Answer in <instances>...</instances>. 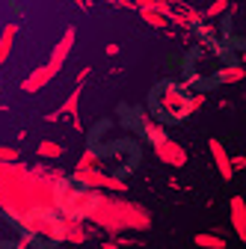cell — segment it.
I'll use <instances>...</instances> for the list:
<instances>
[{
	"instance_id": "cell-1",
	"label": "cell",
	"mask_w": 246,
	"mask_h": 249,
	"mask_svg": "<svg viewBox=\"0 0 246 249\" xmlns=\"http://www.w3.org/2000/svg\"><path fill=\"white\" fill-rule=\"evenodd\" d=\"M59 169L27 166V163H0V211H6L15 223L27 226L45 213H56V184Z\"/></svg>"
},
{
	"instance_id": "cell-2",
	"label": "cell",
	"mask_w": 246,
	"mask_h": 249,
	"mask_svg": "<svg viewBox=\"0 0 246 249\" xmlns=\"http://www.w3.org/2000/svg\"><path fill=\"white\" fill-rule=\"evenodd\" d=\"M89 223H95L107 237H116V234H125V231H148L151 229V211L140 202H131V199H122V196H107L89 211L86 216Z\"/></svg>"
},
{
	"instance_id": "cell-3",
	"label": "cell",
	"mask_w": 246,
	"mask_h": 249,
	"mask_svg": "<svg viewBox=\"0 0 246 249\" xmlns=\"http://www.w3.org/2000/svg\"><path fill=\"white\" fill-rule=\"evenodd\" d=\"M74 187H83V190H101V193H128V184L122 178H113L101 169H74L69 178Z\"/></svg>"
},
{
	"instance_id": "cell-4",
	"label": "cell",
	"mask_w": 246,
	"mask_h": 249,
	"mask_svg": "<svg viewBox=\"0 0 246 249\" xmlns=\"http://www.w3.org/2000/svg\"><path fill=\"white\" fill-rule=\"evenodd\" d=\"M184 104H187V95L178 89V83H166V86H163V95H160V110H163L169 119L184 122V119H187Z\"/></svg>"
},
{
	"instance_id": "cell-5",
	"label": "cell",
	"mask_w": 246,
	"mask_h": 249,
	"mask_svg": "<svg viewBox=\"0 0 246 249\" xmlns=\"http://www.w3.org/2000/svg\"><path fill=\"white\" fill-rule=\"evenodd\" d=\"M74 42H77V27H74V24H69V27H66V33L59 36V42L53 45V51H51V56H48V66H53V69L63 71V66H66V59H69V53H71Z\"/></svg>"
},
{
	"instance_id": "cell-6",
	"label": "cell",
	"mask_w": 246,
	"mask_h": 249,
	"mask_svg": "<svg viewBox=\"0 0 246 249\" xmlns=\"http://www.w3.org/2000/svg\"><path fill=\"white\" fill-rule=\"evenodd\" d=\"M155 148V154H158V160L160 163H166V166H175V169H181V166H187V151H184V145L181 142H175V140H163V142H158V145H151Z\"/></svg>"
},
{
	"instance_id": "cell-7",
	"label": "cell",
	"mask_w": 246,
	"mask_h": 249,
	"mask_svg": "<svg viewBox=\"0 0 246 249\" xmlns=\"http://www.w3.org/2000/svg\"><path fill=\"white\" fill-rule=\"evenodd\" d=\"M56 74H59V69H53V66H48V62H45V66H39L36 71H30V74H27V80L21 83V92H27V95H33V92H42Z\"/></svg>"
},
{
	"instance_id": "cell-8",
	"label": "cell",
	"mask_w": 246,
	"mask_h": 249,
	"mask_svg": "<svg viewBox=\"0 0 246 249\" xmlns=\"http://www.w3.org/2000/svg\"><path fill=\"white\" fill-rule=\"evenodd\" d=\"M228 213H231V229H234L237 240H246V199L231 196L228 199Z\"/></svg>"
},
{
	"instance_id": "cell-9",
	"label": "cell",
	"mask_w": 246,
	"mask_h": 249,
	"mask_svg": "<svg viewBox=\"0 0 246 249\" xmlns=\"http://www.w3.org/2000/svg\"><path fill=\"white\" fill-rule=\"evenodd\" d=\"M208 148H211V158H213V163H217V169H220L223 181H231V178H234V172H231V163H228V158H231V154L226 151V145H223L220 140H208Z\"/></svg>"
},
{
	"instance_id": "cell-10",
	"label": "cell",
	"mask_w": 246,
	"mask_h": 249,
	"mask_svg": "<svg viewBox=\"0 0 246 249\" xmlns=\"http://www.w3.org/2000/svg\"><path fill=\"white\" fill-rule=\"evenodd\" d=\"M80 98H83V83H74V89H71V95L63 101V107H59L56 113H51L48 116V122H56V119H63V116H77V110H80Z\"/></svg>"
},
{
	"instance_id": "cell-11",
	"label": "cell",
	"mask_w": 246,
	"mask_h": 249,
	"mask_svg": "<svg viewBox=\"0 0 246 249\" xmlns=\"http://www.w3.org/2000/svg\"><path fill=\"white\" fill-rule=\"evenodd\" d=\"M15 36H18V24H3V27H0V66L12 56Z\"/></svg>"
},
{
	"instance_id": "cell-12",
	"label": "cell",
	"mask_w": 246,
	"mask_h": 249,
	"mask_svg": "<svg viewBox=\"0 0 246 249\" xmlns=\"http://www.w3.org/2000/svg\"><path fill=\"white\" fill-rule=\"evenodd\" d=\"M36 154H39L42 160H56V158H63V154H66V148H63V142H56V140H42L39 148H36Z\"/></svg>"
},
{
	"instance_id": "cell-13",
	"label": "cell",
	"mask_w": 246,
	"mask_h": 249,
	"mask_svg": "<svg viewBox=\"0 0 246 249\" xmlns=\"http://www.w3.org/2000/svg\"><path fill=\"white\" fill-rule=\"evenodd\" d=\"M243 66L240 62H231V66H223L220 71H217V83H240L243 80Z\"/></svg>"
},
{
	"instance_id": "cell-14",
	"label": "cell",
	"mask_w": 246,
	"mask_h": 249,
	"mask_svg": "<svg viewBox=\"0 0 246 249\" xmlns=\"http://www.w3.org/2000/svg\"><path fill=\"white\" fill-rule=\"evenodd\" d=\"M199 249H226V237L223 234H213V231H202L193 237Z\"/></svg>"
},
{
	"instance_id": "cell-15",
	"label": "cell",
	"mask_w": 246,
	"mask_h": 249,
	"mask_svg": "<svg viewBox=\"0 0 246 249\" xmlns=\"http://www.w3.org/2000/svg\"><path fill=\"white\" fill-rule=\"evenodd\" d=\"M142 128H145V137H148V142H151V145H158V142H163V140H166V131H163V124L151 122L148 116H142Z\"/></svg>"
},
{
	"instance_id": "cell-16",
	"label": "cell",
	"mask_w": 246,
	"mask_h": 249,
	"mask_svg": "<svg viewBox=\"0 0 246 249\" xmlns=\"http://www.w3.org/2000/svg\"><path fill=\"white\" fill-rule=\"evenodd\" d=\"M140 18H142V21H145L148 27H155V30H166V24H169V21H166L163 15H158V12H155V9H151V6H145V9H140Z\"/></svg>"
},
{
	"instance_id": "cell-17",
	"label": "cell",
	"mask_w": 246,
	"mask_h": 249,
	"mask_svg": "<svg viewBox=\"0 0 246 249\" xmlns=\"http://www.w3.org/2000/svg\"><path fill=\"white\" fill-rule=\"evenodd\" d=\"M74 169H101V158H98V151L86 148V151L80 154V160H77V166H74Z\"/></svg>"
},
{
	"instance_id": "cell-18",
	"label": "cell",
	"mask_w": 246,
	"mask_h": 249,
	"mask_svg": "<svg viewBox=\"0 0 246 249\" xmlns=\"http://www.w3.org/2000/svg\"><path fill=\"white\" fill-rule=\"evenodd\" d=\"M228 3H231V0H213V3L202 12V15H205V21H213V18L226 15V12H228Z\"/></svg>"
},
{
	"instance_id": "cell-19",
	"label": "cell",
	"mask_w": 246,
	"mask_h": 249,
	"mask_svg": "<svg viewBox=\"0 0 246 249\" xmlns=\"http://www.w3.org/2000/svg\"><path fill=\"white\" fill-rule=\"evenodd\" d=\"M86 237H89V229L83 226V220H74L69 229V243H86Z\"/></svg>"
},
{
	"instance_id": "cell-20",
	"label": "cell",
	"mask_w": 246,
	"mask_h": 249,
	"mask_svg": "<svg viewBox=\"0 0 246 249\" xmlns=\"http://www.w3.org/2000/svg\"><path fill=\"white\" fill-rule=\"evenodd\" d=\"M208 101V95L205 92H196V95H187V104H184V110H187V119L193 116V113H199V107Z\"/></svg>"
},
{
	"instance_id": "cell-21",
	"label": "cell",
	"mask_w": 246,
	"mask_h": 249,
	"mask_svg": "<svg viewBox=\"0 0 246 249\" xmlns=\"http://www.w3.org/2000/svg\"><path fill=\"white\" fill-rule=\"evenodd\" d=\"M21 160V151L15 145H0V163H18Z\"/></svg>"
},
{
	"instance_id": "cell-22",
	"label": "cell",
	"mask_w": 246,
	"mask_h": 249,
	"mask_svg": "<svg viewBox=\"0 0 246 249\" xmlns=\"http://www.w3.org/2000/svg\"><path fill=\"white\" fill-rule=\"evenodd\" d=\"M181 15H184V21H187V27H199V24L205 21V15H202L199 9H190V6H187V9H184Z\"/></svg>"
},
{
	"instance_id": "cell-23",
	"label": "cell",
	"mask_w": 246,
	"mask_h": 249,
	"mask_svg": "<svg viewBox=\"0 0 246 249\" xmlns=\"http://www.w3.org/2000/svg\"><path fill=\"white\" fill-rule=\"evenodd\" d=\"M228 163H231V172H234V169L246 166V158H243V154H234V158H228Z\"/></svg>"
},
{
	"instance_id": "cell-24",
	"label": "cell",
	"mask_w": 246,
	"mask_h": 249,
	"mask_svg": "<svg viewBox=\"0 0 246 249\" xmlns=\"http://www.w3.org/2000/svg\"><path fill=\"white\" fill-rule=\"evenodd\" d=\"M131 3H134V9H145V6H155L158 0H131Z\"/></svg>"
},
{
	"instance_id": "cell-25",
	"label": "cell",
	"mask_w": 246,
	"mask_h": 249,
	"mask_svg": "<svg viewBox=\"0 0 246 249\" xmlns=\"http://www.w3.org/2000/svg\"><path fill=\"white\" fill-rule=\"evenodd\" d=\"M107 3H116V6H122V9H134L131 0H107Z\"/></svg>"
},
{
	"instance_id": "cell-26",
	"label": "cell",
	"mask_w": 246,
	"mask_h": 249,
	"mask_svg": "<svg viewBox=\"0 0 246 249\" xmlns=\"http://www.w3.org/2000/svg\"><path fill=\"white\" fill-rule=\"evenodd\" d=\"M104 51H107V56H119V45H116V42H110Z\"/></svg>"
},
{
	"instance_id": "cell-27",
	"label": "cell",
	"mask_w": 246,
	"mask_h": 249,
	"mask_svg": "<svg viewBox=\"0 0 246 249\" xmlns=\"http://www.w3.org/2000/svg\"><path fill=\"white\" fill-rule=\"evenodd\" d=\"M86 77H89V69H80V71H77V80H74V83H83Z\"/></svg>"
},
{
	"instance_id": "cell-28",
	"label": "cell",
	"mask_w": 246,
	"mask_h": 249,
	"mask_svg": "<svg viewBox=\"0 0 246 249\" xmlns=\"http://www.w3.org/2000/svg\"><path fill=\"white\" fill-rule=\"evenodd\" d=\"M71 128H74V131H83V122H80V116H74V119H71Z\"/></svg>"
},
{
	"instance_id": "cell-29",
	"label": "cell",
	"mask_w": 246,
	"mask_h": 249,
	"mask_svg": "<svg viewBox=\"0 0 246 249\" xmlns=\"http://www.w3.org/2000/svg\"><path fill=\"white\" fill-rule=\"evenodd\" d=\"M71 3H77L80 9H89V3H86V0H71Z\"/></svg>"
},
{
	"instance_id": "cell-30",
	"label": "cell",
	"mask_w": 246,
	"mask_h": 249,
	"mask_svg": "<svg viewBox=\"0 0 246 249\" xmlns=\"http://www.w3.org/2000/svg\"><path fill=\"white\" fill-rule=\"evenodd\" d=\"M0 89H3V80H0Z\"/></svg>"
}]
</instances>
